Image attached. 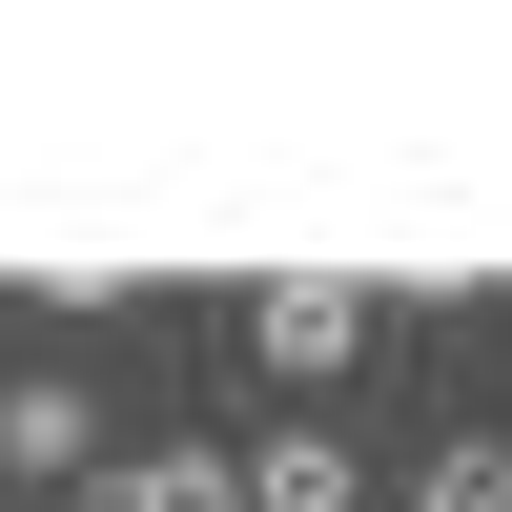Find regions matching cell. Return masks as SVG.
I'll return each mask as SVG.
<instances>
[{"label": "cell", "instance_id": "obj_1", "mask_svg": "<svg viewBox=\"0 0 512 512\" xmlns=\"http://www.w3.org/2000/svg\"><path fill=\"white\" fill-rule=\"evenodd\" d=\"M246 349H267L287 390H349V369H369V287H267V308H246Z\"/></svg>", "mask_w": 512, "mask_h": 512}, {"label": "cell", "instance_id": "obj_2", "mask_svg": "<svg viewBox=\"0 0 512 512\" xmlns=\"http://www.w3.org/2000/svg\"><path fill=\"white\" fill-rule=\"evenodd\" d=\"M226 512H369V472H349V431H246Z\"/></svg>", "mask_w": 512, "mask_h": 512}, {"label": "cell", "instance_id": "obj_3", "mask_svg": "<svg viewBox=\"0 0 512 512\" xmlns=\"http://www.w3.org/2000/svg\"><path fill=\"white\" fill-rule=\"evenodd\" d=\"M62 472H103V410L41 369V390H0V492H62Z\"/></svg>", "mask_w": 512, "mask_h": 512}, {"label": "cell", "instance_id": "obj_4", "mask_svg": "<svg viewBox=\"0 0 512 512\" xmlns=\"http://www.w3.org/2000/svg\"><path fill=\"white\" fill-rule=\"evenodd\" d=\"M369 512H512V431H451L410 492H369Z\"/></svg>", "mask_w": 512, "mask_h": 512}, {"label": "cell", "instance_id": "obj_5", "mask_svg": "<svg viewBox=\"0 0 512 512\" xmlns=\"http://www.w3.org/2000/svg\"><path fill=\"white\" fill-rule=\"evenodd\" d=\"M103 512H226V451H123Z\"/></svg>", "mask_w": 512, "mask_h": 512}]
</instances>
